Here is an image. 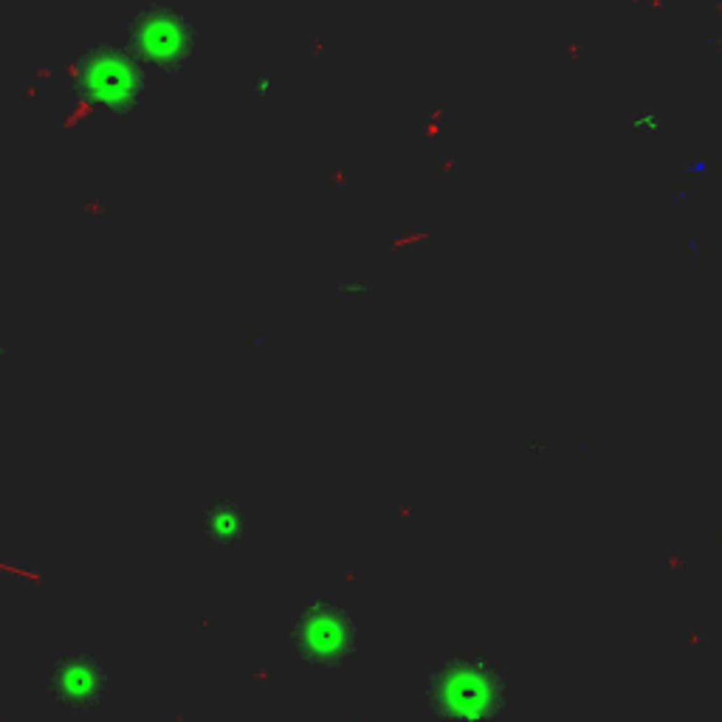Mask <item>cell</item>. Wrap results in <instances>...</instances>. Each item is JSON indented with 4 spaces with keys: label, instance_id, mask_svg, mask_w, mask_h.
Here are the masks:
<instances>
[{
    "label": "cell",
    "instance_id": "6da1fadb",
    "mask_svg": "<svg viewBox=\"0 0 722 722\" xmlns=\"http://www.w3.org/2000/svg\"><path fill=\"white\" fill-rule=\"evenodd\" d=\"M497 680L489 669H483L479 663H454V669H443L440 683H438V711L440 714H454V716H468V719H479L494 711L497 702Z\"/></svg>",
    "mask_w": 722,
    "mask_h": 722
},
{
    "label": "cell",
    "instance_id": "7a4b0ae2",
    "mask_svg": "<svg viewBox=\"0 0 722 722\" xmlns=\"http://www.w3.org/2000/svg\"><path fill=\"white\" fill-rule=\"evenodd\" d=\"M302 647L316 655L339 658L350 647V640L345 635V621H336V615L328 618L322 612H316L310 621L302 623Z\"/></svg>",
    "mask_w": 722,
    "mask_h": 722
}]
</instances>
